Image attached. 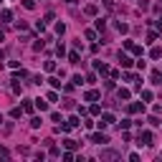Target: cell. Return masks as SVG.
I'll return each instance as SVG.
<instances>
[{
  "label": "cell",
  "mask_w": 162,
  "mask_h": 162,
  "mask_svg": "<svg viewBox=\"0 0 162 162\" xmlns=\"http://www.w3.org/2000/svg\"><path fill=\"white\" fill-rule=\"evenodd\" d=\"M104 5H109V8H111V0H104Z\"/></svg>",
  "instance_id": "cell-27"
},
{
  "label": "cell",
  "mask_w": 162,
  "mask_h": 162,
  "mask_svg": "<svg viewBox=\"0 0 162 162\" xmlns=\"http://www.w3.org/2000/svg\"><path fill=\"white\" fill-rule=\"evenodd\" d=\"M139 144H152V134L150 132H142V134H139Z\"/></svg>",
  "instance_id": "cell-3"
},
{
  "label": "cell",
  "mask_w": 162,
  "mask_h": 162,
  "mask_svg": "<svg viewBox=\"0 0 162 162\" xmlns=\"http://www.w3.org/2000/svg\"><path fill=\"white\" fill-rule=\"evenodd\" d=\"M152 84H162V74L160 71H152Z\"/></svg>",
  "instance_id": "cell-7"
},
{
  "label": "cell",
  "mask_w": 162,
  "mask_h": 162,
  "mask_svg": "<svg viewBox=\"0 0 162 162\" xmlns=\"http://www.w3.org/2000/svg\"><path fill=\"white\" fill-rule=\"evenodd\" d=\"M152 58H162V48H157V46L152 48Z\"/></svg>",
  "instance_id": "cell-11"
},
{
  "label": "cell",
  "mask_w": 162,
  "mask_h": 162,
  "mask_svg": "<svg viewBox=\"0 0 162 162\" xmlns=\"http://www.w3.org/2000/svg\"><path fill=\"white\" fill-rule=\"evenodd\" d=\"M101 157H107V160H114V157H117V152H101Z\"/></svg>",
  "instance_id": "cell-19"
},
{
  "label": "cell",
  "mask_w": 162,
  "mask_h": 162,
  "mask_svg": "<svg viewBox=\"0 0 162 162\" xmlns=\"http://www.w3.org/2000/svg\"><path fill=\"white\" fill-rule=\"evenodd\" d=\"M94 68H96L99 74H111V71H109V66H107L104 61H94Z\"/></svg>",
  "instance_id": "cell-1"
},
{
  "label": "cell",
  "mask_w": 162,
  "mask_h": 162,
  "mask_svg": "<svg viewBox=\"0 0 162 162\" xmlns=\"http://www.w3.org/2000/svg\"><path fill=\"white\" fill-rule=\"evenodd\" d=\"M68 61H71V63H79L81 58H79V51H71V53H68Z\"/></svg>",
  "instance_id": "cell-6"
},
{
  "label": "cell",
  "mask_w": 162,
  "mask_h": 162,
  "mask_svg": "<svg viewBox=\"0 0 162 162\" xmlns=\"http://www.w3.org/2000/svg\"><path fill=\"white\" fill-rule=\"evenodd\" d=\"M23 111H33V104L28 101V99H25V104H23Z\"/></svg>",
  "instance_id": "cell-22"
},
{
  "label": "cell",
  "mask_w": 162,
  "mask_h": 162,
  "mask_svg": "<svg viewBox=\"0 0 162 162\" xmlns=\"http://www.w3.org/2000/svg\"><path fill=\"white\" fill-rule=\"evenodd\" d=\"M127 109H129V111H132V114H134V111H142L144 107H142V104H129V107H127Z\"/></svg>",
  "instance_id": "cell-8"
},
{
  "label": "cell",
  "mask_w": 162,
  "mask_h": 162,
  "mask_svg": "<svg viewBox=\"0 0 162 162\" xmlns=\"http://www.w3.org/2000/svg\"><path fill=\"white\" fill-rule=\"evenodd\" d=\"M84 99H86V101H96V99H99V91H86Z\"/></svg>",
  "instance_id": "cell-4"
},
{
  "label": "cell",
  "mask_w": 162,
  "mask_h": 162,
  "mask_svg": "<svg viewBox=\"0 0 162 162\" xmlns=\"http://www.w3.org/2000/svg\"><path fill=\"white\" fill-rule=\"evenodd\" d=\"M101 119H104L107 124H111V122H114V114H109V111H107V114H101Z\"/></svg>",
  "instance_id": "cell-12"
},
{
  "label": "cell",
  "mask_w": 162,
  "mask_h": 162,
  "mask_svg": "<svg viewBox=\"0 0 162 162\" xmlns=\"http://www.w3.org/2000/svg\"><path fill=\"white\" fill-rule=\"evenodd\" d=\"M119 63H122V68H129V66H132L134 61H132V58H129L127 53H119Z\"/></svg>",
  "instance_id": "cell-2"
},
{
  "label": "cell",
  "mask_w": 162,
  "mask_h": 162,
  "mask_svg": "<svg viewBox=\"0 0 162 162\" xmlns=\"http://www.w3.org/2000/svg\"><path fill=\"white\" fill-rule=\"evenodd\" d=\"M66 3H74V0H66Z\"/></svg>",
  "instance_id": "cell-30"
},
{
  "label": "cell",
  "mask_w": 162,
  "mask_h": 162,
  "mask_svg": "<svg viewBox=\"0 0 162 162\" xmlns=\"http://www.w3.org/2000/svg\"><path fill=\"white\" fill-rule=\"evenodd\" d=\"M157 28H160V31H162V18H160V20H157Z\"/></svg>",
  "instance_id": "cell-26"
},
{
  "label": "cell",
  "mask_w": 162,
  "mask_h": 162,
  "mask_svg": "<svg viewBox=\"0 0 162 162\" xmlns=\"http://www.w3.org/2000/svg\"><path fill=\"white\" fill-rule=\"evenodd\" d=\"M150 124H152V127H160L162 122H160V119H157V117H150Z\"/></svg>",
  "instance_id": "cell-23"
},
{
  "label": "cell",
  "mask_w": 162,
  "mask_h": 162,
  "mask_svg": "<svg viewBox=\"0 0 162 162\" xmlns=\"http://www.w3.org/2000/svg\"><path fill=\"white\" fill-rule=\"evenodd\" d=\"M117 28H119V33H127V31H129V25H127V23H119Z\"/></svg>",
  "instance_id": "cell-20"
},
{
  "label": "cell",
  "mask_w": 162,
  "mask_h": 162,
  "mask_svg": "<svg viewBox=\"0 0 162 162\" xmlns=\"http://www.w3.org/2000/svg\"><path fill=\"white\" fill-rule=\"evenodd\" d=\"M0 41H5V33H3V31H0Z\"/></svg>",
  "instance_id": "cell-28"
},
{
  "label": "cell",
  "mask_w": 162,
  "mask_h": 162,
  "mask_svg": "<svg viewBox=\"0 0 162 162\" xmlns=\"http://www.w3.org/2000/svg\"><path fill=\"white\" fill-rule=\"evenodd\" d=\"M31 127H33V129H38V127H41V117H36V119H33V122H31Z\"/></svg>",
  "instance_id": "cell-21"
},
{
  "label": "cell",
  "mask_w": 162,
  "mask_h": 162,
  "mask_svg": "<svg viewBox=\"0 0 162 162\" xmlns=\"http://www.w3.org/2000/svg\"><path fill=\"white\" fill-rule=\"evenodd\" d=\"M23 5H25L28 10H33V8H36V3H33V0H23Z\"/></svg>",
  "instance_id": "cell-16"
},
{
  "label": "cell",
  "mask_w": 162,
  "mask_h": 162,
  "mask_svg": "<svg viewBox=\"0 0 162 162\" xmlns=\"http://www.w3.org/2000/svg\"><path fill=\"white\" fill-rule=\"evenodd\" d=\"M56 53H58V56H63V53H66V46H63V43H58V46H56Z\"/></svg>",
  "instance_id": "cell-14"
},
{
  "label": "cell",
  "mask_w": 162,
  "mask_h": 162,
  "mask_svg": "<svg viewBox=\"0 0 162 162\" xmlns=\"http://www.w3.org/2000/svg\"><path fill=\"white\" fill-rule=\"evenodd\" d=\"M0 124H3V114H0Z\"/></svg>",
  "instance_id": "cell-29"
},
{
  "label": "cell",
  "mask_w": 162,
  "mask_h": 162,
  "mask_svg": "<svg viewBox=\"0 0 162 162\" xmlns=\"http://www.w3.org/2000/svg\"><path fill=\"white\" fill-rule=\"evenodd\" d=\"M129 96H132L129 89H119V99H129Z\"/></svg>",
  "instance_id": "cell-10"
},
{
  "label": "cell",
  "mask_w": 162,
  "mask_h": 162,
  "mask_svg": "<svg viewBox=\"0 0 162 162\" xmlns=\"http://www.w3.org/2000/svg\"><path fill=\"white\" fill-rule=\"evenodd\" d=\"M0 3H3V0H0Z\"/></svg>",
  "instance_id": "cell-31"
},
{
  "label": "cell",
  "mask_w": 162,
  "mask_h": 162,
  "mask_svg": "<svg viewBox=\"0 0 162 162\" xmlns=\"http://www.w3.org/2000/svg\"><path fill=\"white\" fill-rule=\"evenodd\" d=\"M46 71H56V63L53 61H46Z\"/></svg>",
  "instance_id": "cell-17"
},
{
  "label": "cell",
  "mask_w": 162,
  "mask_h": 162,
  "mask_svg": "<svg viewBox=\"0 0 162 162\" xmlns=\"http://www.w3.org/2000/svg\"><path fill=\"white\" fill-rule=\"evenodd\" d=\"M48 84H51L53 89H61V81H58V79H48Z\"/></svg>",
  "instance_id": "cell-15"
},
{
  "label": "cell",
  "mask_w": 162,
  "mask_h": 162,
  "mask_svg": "<svg viewBox=\"0 0 162 162\" xmlns=\"http://www.w3.org/2000/svg\"><path fill=\"white\" fill-rule=\"evenodd\" d=\"M3 61H5V53H3V51H0V63H3Z\"/></svg>",
  "instance_id": "cell-25"
},
{
  "label": "cell",
  "mask_w": 162,
  "mask_h": 162,
  "mask_svg": "<svg viewBox=\"0 0 162 162\" xmlns=\"http://www.w3.org/2000/svg\"><path fill=\"white\" fill-rule=\"evenodd\" d=\"M0 157H8V152H5V150H0Z\"/></svg>",
  "instance_id": "cell-24"
},
{
  "label": "cell",
  "mask_w": 162,
  "mask_h": 162,
  "mask_svg": "<svg viewBox=\"0 0 162 162\" xmlns=\"http://www.w3.org/2000/svg\"><path fill=\"white\" fill-rule=\"evenodd\" d=\"M154 41H157V33H154V31L147 33V43H154Z\"/></svg>",
  "instance_id": "cell-13"
},
{
  "label": "cell",
  "mask_w": 162,
  "mask_h": 162,
  "mask_svg": "<svg viewBox=\"0 0 162 162\" xmlns=\"http://www.w3.org/2000/svg\"><path fill=\"white\" fill-rule=\"evenodd\" d=\"M86 13L89 15H96V5H86Z\"/></svg>",
  "instance_id": "cell-18"
},
{
  "label": "cell",
  "mask_w": 162,
  "mask_h": 162,
  "mask_svg": "<svg viewBox=\"0 0 162 162\" xmlns=\"http://www.w3.org/2000/svg\"><path fill=\"white\" fill-rule=\"evenodd\" d=\"M36 107H38V109H41V111H46V109H48V104H46V101H43V99H36Z\"/></svg>",
  "instance_id": "cell-9"
},
{
  "label": "cell",
  "mask_w": 162,
  "mask_h": 162,
  "mask_svg": "<svg viewBox=\"0 0 162 162\" xmlns=\"http://www.w3.org/2000/svg\"><path fill=\"white\" fill-rule=\"evenodd\" d=\"M91 142H96V144H104V142H109L104 134H91Z\"/></svg>",
  "instance_id": "cell-5"
}]
</instances>
